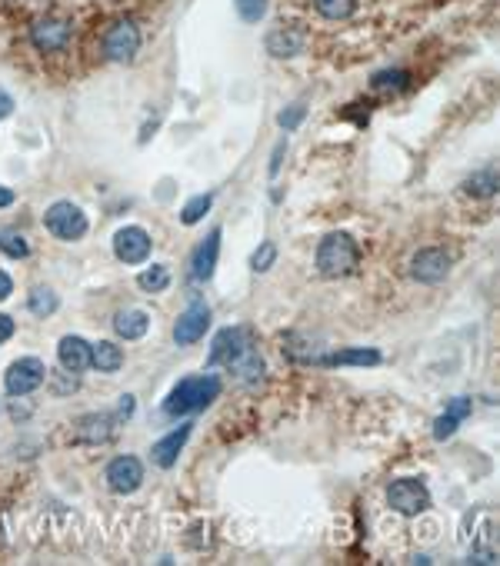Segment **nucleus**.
Masks as SVG:
<instances>
[{
    "label": "nucleus",
    "instance_id": "f257e3e1",
    "mask_svg": "<svg viewBox=\"0 0 500 566\" xmlns=\"http://www.w3.org/2000/svg\"><path fill=\"white\" fill-rule=\"evenodd\" d=\"M227 367V374H233L241 384L254 386L264 376V360L254 347V334L247 326H227L214 337L210 347V367Z\"/></svg>",
    "mask_w": 500,
    "mask_h": 566
},
{
    "label": "nucleus",
    "instance_id": "f03ea898",
    "mask_svg": "<svg viewBox=\"0 0 500 566\" xmlns=\"http://www.w3.org/2000/svg\"><path fill=\"white\" fill-rule=\"evenodd\" d=\"M220 397V380L214 374H194L183 376L181 384L171 390V397L164 400V417H187V413H200Z\"/></svg>",
    "mask_w": 500,
    "mask_h": 566
},
{
    "label": "nucleus",
    "instance_id": "7ed1b4c3",
    "mask_svg": "<svg viewBox=\"0 0 500 566\" xmlns=\"http://www.w3.org/2000/svg\"><path fill=\"white\" fill-rule=\"evenodd\" d=\"M360 264V247L351 233H327L318 247V270L324 277H347Z\"/></svg>",
    "mask_w": 500,
    "mask_h": 566
},
{
    "label": "nucleus",
    "instance_id": "20e7f679",
    "mask_svg": "<svg viewBox=\"0 0 500 566\" xmlns=\"http://www.w3.org/2000/svg\"><path fill=\"white\" fill-rule=\"evenodd\" d=\"M44 224H47V230L57 237V241H81L87 233V217L84 210L77 204H71V200H57V204L47 207V214H44Z\"/></svg>",
    "mask_w": 500,
    "mask_h": 566
},
{
    "label": "nucleus",
    "instance_id": "39448f33",
    "mask_svg": "<svg viewBox=\"0 0 500 566\" xmlns=\"http://www.w3.org/2000/svg\"><path fill=\"white\" fill-rule=\"evenodd\" d=\"M47 380V367L40 357H21L17 363L7 367V374H4V390H7V397H27V393H34L37 386Z\"/></svg>",
    "mask_w": 500,
    "mask_h": 566
},
{
    "label": "nucleus",
    "instance_id": "423d86ee",
    "mask_svg": "<svg viewBox=\"0 0 500 566\" xmlns=\"http://www.w3.org/2000/svg\"><path fill=\"white\" fill-rule=\"evenodd\" d=\"M387 503H391V510H397L401 517H417V513H424L430 506V490L420 480H414V477H403V480L391 483Z\"/></svg>",
    "mask_w": 500,
    "mask_h": 566
},
{
    "label": "nucleus",
    "instance_id": "0eeeda50",
    "mask_svg": "<svg viewBox=\"0 0 500 566\" xmlns=\"http://www.w3.org/2000/svg\"><path fill=\"white\" fill-rule=\"evenodd\" d=\"M137 50H140V30H137L134 21H117V24L107 27V34H104L107 61L131 63L137 57Z\"/></svg>",
    "mask_w": 500,
    "mask_h": 566
},
{
    "label": "nucleus",
    "instance_id": "6e6552de",
    "mask_svg": "<svg viewBox=\"0 0 500 566\" xmlns=\"http://www.w3.org/2000/svg\"><path fill=\"white\" fill-rule=\"evenodd\" d=\"M71 37H73L71 24L61 21V17H44V21H34V27H30V44L40 54H57V50H64L71 44Z\"/></svg>",
    "mask_w": 500,
    "mask_h": 566
},
{
    "label": "nucleus",
    "instance_id": "1a4fd4ad",
    "mask_svg": "<svg viewBox=\"0 0 500 566\" xmlns=\"http://www.w3.org/2000/svg\"><path fill=\"white\" fill-rule=\"evenodd\" d=\"M104 480H107V486L114 490V494H134L137 486L144 483V463L137 457H117L107 463V473H104Z\"/></svg>",
    "mask_w": 500,
    "mask_h": 566
},
{
    "label": "nucleus",
    "instance_id": "9d476101",
    "mask_svg": "<svg viewBox=\"0 0 500 566\" xmlns=\"http://www.w3.org/2000/svg\"><path fill=\"white\" fill-rule=\"evenodd\" d=\"M150 247H154V241L144 227H123L114 237V253L121 264H144L150 257Z\"/></svg>",
    "mask_w": 500,
    "mask_h": 566
},
{
    "label": "nucleus",
    "instance_id": "9b49d317",
    "mask_svg": "<svg viewBox=\"0 0 500 566\" xmlns=\"http://www.w3.org/2000/svg\"><path fill=\"white\" fill-rule=\"evenodd\" d=\"M210 326V310L208 303H191L181 317H177V324H174V340H177V347H191L197 340H204Z\"/></svg>",
    "mask_w": 500,
    "mask_h": 566
},
{
    "label": "nucleus",
    "instance_id": "f8f14e48",
    "mask_svg": "<svg viewBox=\"0 0 500 566\" xmlns=\"http://www.w3.org/2000/svg\"><path fill=\"white\" fill-rule=\"evenodd\" d=\"M451 274V257L437 247H428V250H420L411 260V277L417 283H440V280Z\"/></svg>",
    "mask_w": 500,
    "mask_h": 566
},
{
    "label": "nucleus",
    "instance_id": "ddd939ff",
    "mask_svg": "<svg viewBox=\"0 0 500 566\" xmlns=\"http://www.w3.org/2000/svg\"><path fill=\"white\" fill-rule=\"evenodd\" d=\"M191 430H194V423H181L177 430H171V434L164 436V440H157V444L150 446V460L157 463L160 470H171L174 463H177L183 444L191 440Z\"/></svg>",
    "mask_w": 500,
    "mask_h": 566
},
{
    "label": "nucleus",
    "instance_id": "4468645a",
    "mask_svg": "<svg viewBox=\"0 0 500 566\" xmlns=\"http://www.w3.org/2000/svg\"><path fill=\"white\" fill-rule=\"evenodd\" d=\"M217 257H220V230H210L208 241L197 247L194 253V264H191V277L197 283H208L214 277V266H217Z\"/></svg>",
    "mask_w": 500,
    "mask_h": 566
},
{
    "label": "nucleus",
    "instance_id": "2eb2a0df",
    "mask_svg": "<svg viewBox=\"0 0 500 566\" xmlns=\"http://www.w3.org/2000/svg\"><path fill=\"white\" fill-rule=\"evenodd\" d=\"M57 360L67 374H81L90 367V343L84 337H64L57 347Z\"/></svg>",
    "mask_w": 500,
    "mask_h": 566
},
{
    "label": "nucleus",
    "instance_id": "dca6fc26",
    "mask_svg": "<svg viewBox=\"0 0 500 566\" xmlns=\"http://www.w3.org/2000/svg\"><path fill=\"white\" fill-rule=\"evenodd\" d=\"M304 44L307 37L293 27H281V30L267 34V54H274V57H297V54H304Z\"/></svg>",
    "mask_w": 500,
    "mask_h": 566
},
{
    "label": "nucleus",
    "instance_id": "f3484780",
    "mask_svg": "<svg viewBox=\"0 0 500 566\" xmlns=\"http://www.w3.org/2000/svg\"><path fill=\"white\" fill-rule=\"evenodd\" d=\"M110 434H114V417H107V413L84 417L77 423V440H84V444H107Z\"/></svg>",
    "mask_w": 500,
    "mask_h": 566
},
{
    "label": "nucleus",
    "instance_id": "a211bd4d",
    "mask_svg": "<svg viewBox=\"0 0 500 566\" xmlns=\"http://www.w3.org/2000/svg\"><path fill=\"white\" fill-rule=\"evenodd\" d=\"M90 367H97L100 374H117L123 367V350L114 347L110 340L90 343Z\"/></svg>",
    "mask_w": 500,
    "mask_h": 566
},
{
    "label": "nucleus",
    "instance_id": "6ab92c4d",
    "mask_svg": "<svg viewBox=\"0 0 500 566\" xmlns=\"http://www.w3.org/2000/svg\"><path fill=\"white\" fill-rule=\"evenodd\" d=\"M114 330L123 340H140L150 330V317L144 310H121V314L114 317Z\"/></svg>",
    "mask_w": 500,
    "mask_h": 566
},
{
    "label": "nucleus",
    "instance_id": "aec40b11",
    "mask_svg": "<svg viewBox=\"0 0 500 566\" xmlns=\"http://www.w3.org/2000/svg\"><path fill=\"white\" fill-rule=\"evenodd\" d=\"M320 363H327V367H377L380 353L377 350H337L330 357H320Z\"/></svg>",
    "mask_w": 500,
    "mask_h": 566
},
{
    "label": "nucleus",
    "instance_id": "412c9836",
    "mask_svg": "<svg viewBox=\"0 0 500 566\" xmlns=\"http://www.w3.org/2000/svg\"><path fill=\"white\" fill-rule=\"evenodd\" d=\"M210 204H214V193H197V197H191V200L183 204V210H181V224H183V227H194V224H200V220H204V214L210 210Z\"/></svg>",
    "mask_w": 500,
    "mask_h": 566
},
{
    "label": "nucleus",
    "instance_id": "4be33fe9",
    "mask_svg": "<svg viewBox=\"0 0 500 566\" xmlns=\"http://www.w3.org/2000/svg\"><path fill=\"white\" fill-rule=\"evenodd\" d=\"M27 307H30V314H34V317H50L54 310H57V293H54V290H47V287L30 290Z\"/></svg>",
    "mask_w": 500,
    "mask_h": 566
},
{
    "label": "nucleus",
    "instance_id": "5701e85b",
    "mask_svg": "<svg viewBox=\"0 0 500 566\" xmlns=\"http://www.w3.org/2000/svg\"><path fill=\"white\" fill-rule=\"evenodd\" d=\"M314 7L327 21H347L357 11V0H314Z\"/></svg>",
    "mask_w": 500,
    "mask_h": 566
},
{
    "label": "nucleus",
    "instance_id": "b1692460",
    "mask_svg": "<svg viewBox=\"0 0 500 566\" xmlns=\"http://www.w3.org/2000/svg\"><path fill=\"white\" fill-rule=\"evenodd\" d=\"M464 190L470 193V197H494V193H497V173H494V170H480V173H474V177L464 183Z\"/></svg>",
    "mask_w": 500,
    "mask_h": 566
},
{
    "label": "nucleus",
    "instance_id": "393cba45",
    "mask_svg": "<svg viewBox=\"0 0 500 566\" xmlns=\"http://www.w3.org/2000/svg\"><path fill=\"white\" fill-rule=\"evenodd\" d=\"M137 283H140V290H147V293H160V290H167V283H171V270L167 266H150V270H144L140 277H137Z\"/></svg>",
    "mask_w": 500,
    "mask_h": 566
},
{
    "label": "nucleus",
    "instance_id": "a878e982",
    "mask_svg": "<svg viewBox=\"0 0 500 566\" xmlns=\"http://www.w3.org/2000/svg\"><path fill=\"white\" fill-rule=\"evenodd\" d=\"M0 253H7V257H13V260H24L27 253H30V247H27V241L21 237V233L0 230Z\"/></svg>",
    "mask_w": 500,
    "mask_h": 566
},
{
    "label": "nucleus",
    "instance_id": "bb28decb",
    "mask_svg": "<svg viewBox=\"0 0 500 566\" xmlns=\"http://www.w3.org/2000/svg\"><path fill=\"white\" fill-rule=\"evenodd\" d=\"M233 7H237V17L244 24H257L267 13V0H233Z\"/></svg>",
    "mask_w": 500,
    "mask_h": 566
},
{
    "label": "nucleus",
    "instance_id": "cd10ccee",
    "mask_svg": "<svg viewBox=\"0 0 500 566\" xmlns=\"http://www.w3.org/2000/svg\"><path fill=\"white\" fill-rule=\"evenodd\" d=\"M274 260H277V247L267 241V243H260V250L254 253L250 266H254L257 274H264V270H270V266H274Z\"/></svg>",
    "mask_w": 500,
    "mask_h": 566
},
{
    "label": "nucleus",
    "instance_id": "c85d7f7f",
    "mask_svg": "<svg viewBox=\"0 0 500 566\" xmlns=\"http://www.w3.org/2000/svg\"><path fill=\"white\" fill-rule=\"evenodd\" d=\"M461 423H464V420H457L453 413H447V410H444V417H437V420H434V436H437V440H451V436L457 434V427H461Z\"/></svg>",
    "mask_w": 500,
    "mask_h": 566
},
{
    "label": "nucleus",
    "instance_id": "c756f323",
    "mask_svg": "<svg viewBox=\"0 0 500 566\" xmlns=\"http://www.w3.org/2000/svg\"><path fill=\"white\" fill-rule=\"evenodd\" d=\"M403 84H407V73H403V71L377 73V77H374V87H377V90H387V87H394V90H397V87H403Z\"/></svg>",
    "mask_w": 500,
    "mask_h": 566
},
{
    "label": "nucleus",
    "instance_id": "7c9ffc66",
    "mask_svg": "<svg viewBox=\"0 0 500 566\" xmlns=\"http://www.w3.org/2000/svg\"><path fill=\"white\" fill-rule=\"evenodd\" d=\"M304 114H307L304 107H291V110H284L281 117H277V123H281L284 131H293V127H297V123L304 121Z\"/></svg>",
    "mask_w": 500,
    "mask_h": 566
},
{
    "label": "nucleus",
    "instance_id": "2f4dec72",
    "mask_svg": "<svg viewBox=\"0 0 500 566\" xmlns=\"http://www.w3.org/2000/svg\"><path fill=\"white\" fill-rule=\"evenodd\" d=\"M13 330H17V324L7 314H0V343H7L13 337Z\"/></svg>",
    "mask_w": 500,
    "mask_h": 566
},
{
    "label": "nucleus",
    "instance_id": "473e14b6",
    "mask_svg": "<svg viewBox=\"0 0 500 566\" xmlns=\"http://www.w3.org/2000/svg\"><path fill=\"white\" fill-rule=\"evenodd\" d=\"M284 150H287V144H277L274 147V160H270V177H277V170H281V157H284Z\"/></svg>",
    "mask_w": 500,
    "mask_h": 566
},
{
    "label": "nucleus",
    "instance_id": "72a5a7b5",
    "mask_svg": "<svg viewBox=\"0 0 500 566\" xmlns=\"http://www.w3.org/2000/svg\"><path fill=\"white\" fill-rule=\"evenodd\" d=\"M11 293H13V280H11V274H4V270H0V300H7Z\"/></svg>",
    "mask_w": 500,
    "mask_h": 566
},
{
    "label": "nucleus",
    "instance_id": "f704fd0d",
    "mask_svg": "<svg viewBox=\"0 0 500 566\" xmlns=\"http://www.w3.org/2000/svg\"><path fill=\"white\" fill-rule=\"evenodd\" d=\"M11 110H13V97L7 90H0V121L11 117Z\"/></svg>",
    "mask_w": 500,
    "mask_h": 566
},
{
    "label": "nucleus",
    "instance_id": "c9c22d12",
    "mask_svg": "<svg viewBox=\"0 0 500 566\" xmlns=\"http://www.w3.org/2000/svg\"><path fill=\"white\" fill-rule=\"evenodd\" d=\"M131 413H134V397H121V407H117V417H123V420H127Z\"/></svg>",
    "mask_w": 500,
    "mask_h": 566
},
{
    "label": "nucleus",
    "instance_id": "e433bc0d",
    "mask_svg": "<svg viewBox=\"0 0 500 566\" xmlns=\"http://www.w3.org/2000/svg\"><path fill=\"white\" fill-rule=\"evenodd\" d=\"M11 204H13V190L0 183V210H4V207H11Z\"/></svg>",
    "mask_w": 500,
    "mask_h": 566
}]
</instances>
